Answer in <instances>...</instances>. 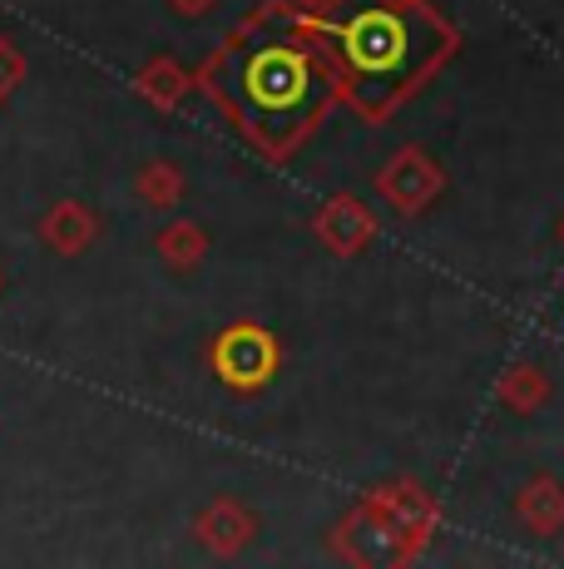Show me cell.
Instances as JSON below:
<instances>
[{
	"mask_svg": "<svg viewBox=\"0 0 564 569\" xmlns=\"http://www.w3.org/2000/svg\"><path fill=\"white\" fill-rule=\"evenodd\" d=\"M346 54L372 84H401L406 74H416V26H406V16L396 10H372V16L352 20L346 30Z\"/></svg>",
	"mask_w": 564,
	"mask_h": 569,
	"instance_id": "1",
	"label": "cell"
},
{
	"mask_svg": "<svg viewBox=\"0 0 564 569\" xmlns=\"http://www.w3.org/2000/svg\"><path fill=\"white\" fill-rule=\"evenodd\" d=\"M520 516H525L535 530H560V520H564V496L550 480H540V486H530L525 490V500H520Z\"/></svg>",
	"mask_w": 564,
	"mask_h": 569,
	"instance_id": "2",
	"label": "cell"
}]
</instances>
